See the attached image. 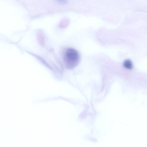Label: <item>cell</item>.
Returning a JSON list of instances; mask_svg holds the SVG:
<instances>
[{
	"label": "cell",
	"instance_id": "2",
	"mask_svg": "<svg viewBox=\"0 0 147 147\" xmlns=\"http://www.w3.org/2000/svg\"><path fill=\"white\" fill-rule=\"evenodd\" d=\"M123 66L126 69H131L133 67L132 62L129 59L126 60L124 61Z\"/></svg>",
	"mask_w": 147,
	"mask_h": 147
},
{
	"label": "cell",
	"instance_id": "3",
	"mask_svg": "<svg viewBox=\"0 0 147 147\" xmlns=\"http://www.w3.org/2000/svg\"><path fill=\"white\" fill-rule=\"evenodd\" d=\"M57 2L62 4H66L68 1L67 0H55Z\"/></svg>",
	"mask_w": 147,
	"mask_h": 147
},
{
	"label": "cell",
	"instance_id": "1",
	"mask_svg": "<svg viewBox=\"0 0 147 147\" xmlns=\"http://www.w3.org/2000/svg\"><path fill=\"white\" fill-rule=\"evenodd\" d=\"M63 60L65 67L71 69L75 67L79 64L80 57L78 52L71 48L66 49L63 54Z\"/></svg>",
	"mask_w": 147,
	"mask_h": 147
}]
</instances>
